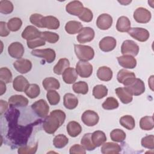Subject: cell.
Wrapping results in <instances>:
<instances>
[{"label": "cell", "instance_id": "obj_19", "mask_svg": "<svg viewBox=\"0 0 154 154\" xmlns=\"http://www.w3.org/2000/svg\"><path fill=\"white\" fill-rule=\"evenodd\" d=\"M22 37L27 41L40 37L41 32L32 25L27 26L22 32Z\"/></svg>", "mask_w": 154, "mask_h": 154}, {"label": "cell", "instance_id": "obj_15", "mask_svg": "<svg viewBox=\"0 0 154 154\" xmlns=\"http://www.w3.org/2000/svg\"><path fill=\"white\" fill-rule=\"evenodd\" d=\"M13 66L18 72L25 74L31 70L32 63L29 60L20 58L13 63Z\"/></svg>", "mask_w": 154, "mask_h": 154}, {"label": "cell", "instance_id": "obj_57", "mask_svg": "<svg viewBox=\"0 0 154 154\" xmlns=\"http://www.w3.org/2000/svg\"><path fill=\"white\" fill-rule=\"evenodd\" d=\"M0 87H1V91H0V95L2 96L4 93L6 91V85L5 83L3 82L2 81H0Z\"/></svg>", "mask_w": 154, "mask_h": 154}, {"label": "cell", "instance_id": "obj_26", "mask_svg": "<svg viewBox=\"0 0 154 154\" xmlns=\"http://www.w3.org/2000/svg\"><path fill=\"white\" fill-rule=\"evenodd\" d=\"M63 104L66 108L68 109H73L78 105V99L72 93H68L64 96Z\"/></svg>", "mask_w": 154, "mask_h": 154}, {"label": "cell", "instance_id": "obj_27", "mask_svg": "<svg viewBox=\"0 0 154 154\" xmlns=\"http://www.w3.org/2000/svg\"><path fill=\"white\" fill-rule=\"evenodd\" d=\"M134 78H135V73L126 69L120 70L117 75V79L119 82L123 84L124 85H125L131 79Z\"/></svg>", "mask_w": 154, "mask_h": 154}, {"label": "cell", "instance_id": "obj_49", "mask_svg": "<svg viewBox=\"0 0 154 154\" xmlns=\"http://www.w3.org/2000/svg\"><path fill=\"white\" fill-rule=\"evenodd\" d=\"M154 136L153 135H147L141 139V146L146 149L153 150L154 149Z\"/></svg>", "mask_w": 154, "mask_h": 154}, {"label": "cell", "instance_id": "obj_56", "mask_svg": "<svg viewBox=\"0 0 154 154\" xmlns=\"http://www.w3.org/2000/svg\"><path fill=\"white\" fill-rule=\"evenodd\" d=\"M8 103L6 101H4L3 100H0V114L2 115L3 112H4L8 108Z\"/></svg>", "mask_w": 154, "mask_h": 154}, {"label": "cell", "instance_id": "obj_45", "mask_svg": "<svg viewBox=\"0 0 154 154\" xmlns=\"http://www.w3.org/2000/svg\"><path fill=\"white\" fill-rule=\"evenodd\" d=\"M40 37L50 43H55L59 40V35L58 34L50 31L41 32Z\"/></svg>", "mask_w": 154, "mask_h": 154}, {"label": "cell", "instance_id": "obj_28", "mask_svg": "<svg viewBox=\"0 0 154 154\" xmlns=\"http://www.w3.org/2000/svg\"><path fill=\"white\" fill-rule=\"evenodd\" d=\"M97 76L100 81H109L112 78V71L107 66L100 67L97 71Z\"/></svg>", "mask_w": 154, "mask_h": 154}, {"label": "cell", "instance_id": "obj_14", "mask_svg": "<svg viewBox=\"0 0 154 154\" xmlns=\"http://www.w3.org/2000/svg\"><path fill=\"white\" fill-rule=\"evenodd\" d=\"M117 41L116 38L111 36L103 37L99 43L100 49L105 52H108L114 50L116 46Z\"/></svg>", "mask_w": 154, "mask_h": 154}, {"label": "cell", "instance_id": "obj_53", "mask_svg": "<svg viewBox=\"0 0 154 154\" xmlns=\"http://www.w3.org/2000/svg\"><path fill=\"white\" fill-rule=\"evenodd\" d=\"M26 44H27V46L29 49H34L37 47L44 46L45 45V40H43L42 38L39 37L35 39L27 41Z\"/></svg>", "mask_w": 154, "mask_h": 154}, {"label": "cell", "instance_id": "obj_40", "mask_svg": "<svg viewBox=\"0 0 154 154\" xmlns=\"http://www.w3.org/2000/svg\"><path fill=\"white\" fill-rule=\"evenodd\" d=\"M73 90L75 93L78 94H86L88 91V86L85 81H78L75 82L72 86Z\"/></svg>", "mask_w": 154, "mask_h": 154}, {"label": "cell", "instance_id": "obj_9", "mask_svg": "<svg viewBox=\"0 0 154 154\" xmlns=\"http://www.w3.org/2000/svg\"><path fill=\"white\" fill-rule=\"evenodd\" d=\"M133 17L137 22L140 23H146L150 20L152 14L150 11L147 8L138 7L134 11Z\"/></svg>", "mask_w": 154, "mask_h": 154}, {"label": "cell", "instance_id": "obj_50", "mask_svg": "<svg viewBox=\"0 0 154 154\" xmlns=\"http://www.w3.org/2000/svg\"><path fill=\"white\" fill-rule=\"evenodd\" d=\"M79 19L85 22H90L93 18V14L92 11L88 8L84 7L81 14L78 16Z\"/></svg>", "mask_w": 154, "mask_h": 154}, {"label": "cell", "instance_id": "obj_47", "mask_svg": "<svg viewBox=\"0 0 154 154\" xmlns=\"http://www.w3.org/2000/svg\"><path fill=\"white\" fill-rule=\"evenodd\" d=\"M13 4L10 1L2 0L0 1V12L4 14H8L13 12Z\"/></svg>", "mask_w": 154, "mask_h": 154}, {"label": "cell", "instance_id": "obj_3", "mask_svg": "<svg viewBox=\"0 0 154 154\" xmlns=\"http://www.w3.org/2000/svg\"><path fill=\"white\" fill-rule=\"evenodd\" d=\"M74 49L77 58L80 61H88L94 58V51L91 46L82 45H75Z\"/></svg>", "mask_w": 154, "mask_h": 154}, {"label": "cell", "instance_id": "obj_36", "mask_svg": "<svg viewBox=\"0 0 154 154\" xmlns=\"http://www.w3.org/2000/svg\"><path fill=\"white\" fill-rule=\"evenodd\" d=\"M119 122L123 128L128 130H132L135 126V122L134 117L129 115L122 116L120 119Z\"/></svg>", "mask_w": 154, "mask_h": 154}, {"label": "cell", "instance_id": "obj_21", "mask_svg": "<svg viewBox=\"0 0 154 154\" xmlns=\"http://www.w3.org/2000/svg\"><path fill=\"white\" fill-rule=\"evenodd\" d=\"M28 81L22 75L17 76L13 81V87L19 92L25 91L29 85Z\"/></svg>", "mask_w": 154, "mask_h": 154}, {"label": "cell", "instance_id": "obj_59", "mask_svg": "<svg viewBox=\"0 0 154 154\" xmlns=\"http://www.w3.org/2000/svg\"><path fill=\"white\" fill-rule=\"evenodd\" d=\"M120 4H122V5H128L129 3H131V1H118Z\"/></svg>", "mask_w": 154, "mask_h": 154}, {"label": "cell", "instance_id": "obj_11", "mask_svg": "<svg viewBox=\"0 0 154 154\" xmlns=\"http://www.w3.org/2000/svg\"><path fill=\"white\" fill-rule=\"evenodd\" d=\"M82 122L87 126L96 125L99 120V117L97 112L92 110H87L81 116Z\"/></svg>", "mask_w": 154, "mask_h": 154}, {"label": "cell", "instance_id": "obj_17", "mask_svg": "<svg viewBox=\"0 0 154 154\" xmlns=\"http://www.w3.org/2000/svg\"><path fill=\"white\" fill-rule=\"evenodd\" d=\"M84 7L82 3L79 1H73L68 3L66 6V11L70 14L78 16L82 12Z\"/></svg>", "mask_w": 154, "mask_h": 154}, {"label": "cell", "instance_id": "obj_33", "mask_svg": "<svg viewBox=\"0 0 154 154\" xmlns=\"http://www.w3.org/2000/svg\"><path fill=\"white\" fill-rule=\"evenodd\" d=\"M91 140L96 147H100L106 141L105 134L101 131H96L91 134Z\"/></svg>", "mask_w": 154, "mask_h": 154}, {"label": "cell", "instance_id": "obj_41", "mask_svg": "<svg viewBox=\"0 0 154 154\" xmlns=\"http://www.w3.org/2000/svg\"><path fill=\"white\" fill-rule=\"evenodd\" d=\"M69 143V139L63 134H58L56 135L53 140V144L57 149L64 147Z\"/></svg>", "mask_w": 154, "mask_h": 154}, {"label": "cell", "instance_id": "obj_35", "mask_svg": "<svg viewBox=\"0 0 154 154\" xmlns=\"http://www.w3.org/2000/svg\"><path fill=\"white\" fill-rule=\"evenodd\" d=\"M140 127L144 131H150L154 128L153 116H144L140 120Z\"/></svg>", "mask_w": 154, "mask_h": 154}, {"label": "cell", "instance_id": "obj_34", "mask_svg": "<svg viewBox=\"0 0 154 154\" xmlns=\"http://www.w3.org/2000/svg\"><path fill=\"white\" fill-rule=\"evenodd\" d=\"M70 61L66 58H61L54 67V72L58 75H62L64 71L69 67Z\"/></svg>", "mask_w": 154, "mask_h": 154}, {"label": "cell", "instance_id": "obj_4", "mask_svg": "<svg viewBox=\"0 0 154 154\" xmlns=\"http://www.w3.org/2000/svg\"><path fill=\"white\" fill-rule=\"evenodd\" d=\"M125 88L132 95L139 96L145 91V84L140 78H134L125 85Z\"/></svg>", "mask_w": 154, "mask_h": 154}, {"label": "cell", "instance_id": "obj_58", "mask_svg": "<svg viewBox=\"0 0 154 154\" xmlns=\"http://www.w3.org/2000/svg\"><path fill=\"white\" fill-rule=\"evenodd\" d=\"M153 76L152 75L149 78V85L151 90L153 91Z\"/></svg>", "mask_w": 154, "mask_h": 154}, {"label": "cell", "instance_id": "obj_1", "mask_svg": "<svg viewBox=\"0 0 154 154\" xmlns=\"http://www.w3.org/2000/svg\"><path fill=\"white\" fill-rule=\"evenodd\" d=\"M9 129L7 138L16 146H23L26 145L28 139L32 131V125L21 126L17 125V122L8 123Z\"/></svg>", "mask_w": 154, "mask_h": 154}, {"label": "cell", "instance_id": "obj_55", "mask_svg": "<svg viewBox=\"0 0 154 154\" xmlns=\"http://www.w3.org/2000/svg\"><path fill=\"white\" fill-rule=\"evenodd\" d=\"M10 34V30L8 28L7 23L1 21L0 22V35L1 37H7Z\"/></svg>", "mask_w": 154, "mask_h": 154}, {"label": "cell", "instance_id": "obj_46", "mask_svg": "<svg viewBox=\"0 0 154 154\" xmlns=\"http://www.w3.org/2000/svg\"><path fill=\"white\" fill-rule=\"evenodd\" d=\"M46 97L51 105H56L60 101V96L55 90H48L46 93Z\"/></svg>", "mask_w": 154, "mask_h": 154}, {"label": "cell", "instance_id": "obj_24", "mask_svg": "<svg viewBox=\"0 0 154 154\" xmlns=\"http://www.w3.org/2000/svg\"><path fill=\"white\" fill-rule=\"evenodd\" d=\"M115 92L120 101L124 104L129 103L133 99L132 95L125 87H118L116 88Z\"/></svg>", "mask_w": 154, "mask_h": 154}, {"label": "cell", "instance_id": "obj_32", "mask_svg": "<svg viewBox=\"0 0 154 154\" xmlns=\"http://www.w3.org/2000/svg\"><path fill=\"white\" fill-rule=\"evenodd\" d=\"M42 85L46 90H55L60 88V84L57 79L53 77H48L43 80Z\"/></svg>", "mask_w": 154, "mask_h": 154}, {"label": "cell", "instance_id": "obj_44", "mask_svg": "<svg viewBox=\"0 0 154 154\" xmlns=\"http://www.w3.org/2000/svg\"><path fill=\"white\" fill-rule=\"evenodd\" d=\"M102 108L106 110H111L119 107V104L117 100L113 97H109L106 99L102 105Z\"/></svg>", "mask_w": 154, "mask_h": 154}, {"label": "cell", "instance_id": "obj_31", "mask_svg": "<svg viewBox=\"0 0 154 154\" xmlns=\"http://www.w3.org/2000/svg\"><path fill=\"white\" fill-rule=\"evenodd\" d=\"M82 28V25L81 22L76 20H70L66 23L65 30L69 34H75L80 32Z\"/></svg>", "mask_w": 154, "mask_h": 154}, {"label": "cell", "instance_id": "obj_18", "mask_svg": "<svg viewBox=\"0 0 154 154\" xmlns=\"http://www.w3.org/2000/svg\"><path fill=\"white\" fill-rule=\"evenodd\" d=\"M119 65L125 69H134L137 66L136 59L129 55H123L117 58Z\"/></svg>", "mask_w": 154, "mask_h": 154}, {"label": "cell", "instance_id": "obj_8", "mask_svg": "<svg viewBox=\"0 0 154 154\" xmlns=\"http://www.w3.org/2000/svg\"><path fill=\"white\" fill-rule=\"evenodd\" d=\"M128 32L130 36L140 42L147 41L150 36L148 30L140 27L131 28Z\"/></svg>", "mask_w": 154, "mask_h": 154}, {"label": "cell", "instance_id": "obj_29", "mask_svg": "<svg viewBox=\"0 0 154 154\" xmlns=\"http://www.w3.org/2000/svg\"><path fill=\"white\" fill-rule=\"evenodd\" d=\"M68 134L72 137H76L82 132V127L80 124L75 121H71L68 123L66 126Z\"/></svg>", "mask_w": 154, "mask_h": 154}, {"label": "cell", "instance_id": "obj_25", "mask_svg": "<svg viewBox=\"0 0 154 154\" xmlns=\"http://www.w3.org/2000/svg\"><path fill=\"white\" fill-rule=\"evenodd\" d=\"M100 150L103 154H117L121 151V147L117 143L108 142L102 144Z\"/></svg>", "mask_w": 154, "mask_h": 154}, {"label": "cell", "instance_id": "obj_54", "mask_svg": "<svg viewBox=\"0 0 154 154\" xmlns=\"http://www.w3.org/2000/svg\"><path fill=\"white\" fill-rule=\"evenodd\" d=\"M69 153L70 154H73V153L85 154L86 152H85V148L82 145L75 144L73 146L70 147L69 150Z\"/></svg>", "mask_w": 154, "mask_h": 154}, {"label": "cell", "instance_id": "obj_6", "mask_svg": "<svg viewBox=\"0 0 154 154\" xmlns=\"http://www.w3.org/2000/svg\"><path fill=\"white\" fill-rule=\"evenodd\" d=\"M138 45L133 40H125L121 46V53L123 55H129L135 57L139 52Z\"/></svg>", "mask_w": 154, "mask_h": 154}, {"label": "cell", "instance_id": "obj_51", "mask_svg": "<svg viewBox=\"0 0 154 154\" xmlns=\"http://www.w3.org/2000/svg\"><path fill=\"white\" fill-rule=\"evenodd\" d=\"M38 144L36 143L32 146H22L18 149L17 152L19 154H32L35 153L37 150Z\"/></svg>", "mask_w": 154, "mask_h": 154}, {"label": "cell", "instance_id": "obj_7", "mask_svg": "<svg viewBox=\"0 0 154 154\" xmlns=\"http://www.w3.org/2000/svg\"><path fill=\"white\" fill-rule=\"evenodd\" d=\"M31 108L34 112L40 117H46L49 111V106L43 99L35 101L31 105Z\"/></svg>", "mask_w": 154, "mask_h": 154}, {"label": "cell", "instance_id": "obj_23", "mask_svg": "<svg viewBox=\"0 0 154 154\" xmlns=\"http://www.w3.org/2000/svg\"><path fill=\"white\" fill-rule=\"evenodd\" d=\"M62 78L66 84H72L75 83L78 78L76 69L73 67H68L63 73Z\"/></svg>", "mask_w": 154, "mask_h": 154}, {"label": "cell", "instance_id": "obj_13", "mask_svg": "<svg viewBox=\"0 0 154 154\" xmlns=\"http://www.w3.org/2000/svg\"><path fill=\"white\" fill-rule=\"evenodd\" d=\"M24 48L20 42H13L8 47V52L10 57L16 59H20L24 54Z\"/></svg>", "mask_w": 154, "mask_h": 154}, {"label": "cell", "instance_id": "obj_12", "mask_svg": "<svg viewBox=\"0 0 154 154\" xmlns=\"http://www.w3.org/2000/svg\"><path fill=\"white\" fill-rule=\"evenodd\" d=\"M95 33L93 28L90 27H84L79 32L76 39L79 43H85L92 41L94 37Z\"/></svg>", "mask_w": 154, "mask_h": 154}, {"label": "cell", "instance_id": "obj_52", "mask_svg": "<svg viewBox=\"0 0 154 154\" xmlns=\"http://www.w3.org/2000/svg\"><path fill=\"white\" fill-rule=\"evenodd\" d=\"M43 16L38 13H34L31 15L29 17V20L32 24L38 27V28H43L42 26V19Z\"/></svg>", "mask_w": 154, "mask_h": 154}, {"label": "cell", "instance_id": "obj_48", "mask_svg": "<svg viewBox=\"0 0 154 154\" xmlns=\"http://www.w3.org/2000/svg\"><path fill=\"white\" fill-rule=\"evenodd\" d=\"M12 73L7 67H1L0 69V79L5 83H10L12 81Z\"/></svg>", "mask_w": 154, "mask_h": 154}, {"label": "cell", "instance_id": "obj_2", "mask_svg": "<svg viewBox=\"0 0 154 154\" xmlns=\"http://www.w3.org/2000/svg\"><path fill=\"white\" fill-rule=\"evenodd\" d=\"M66 114L61 109L52 111L46 116L43 123L44 131L49 134H54L56 131L64 123Z\"/></svg>", "mask_w": 154, "mask_h": 154}, {"label": "cell", "instance_id": "obj_38", "mask_svg": "<svg viewBox=\"0 0 154 154\" xmlns=\"http://www.w3.org/2000/svg\"><path fill=\"white\" fill-rule=\"evenodd\" d=\"M26 95L31 99L36 98L40 93V88L36 84H29L24 91Z\"/></svg>", "mask_w": 154, "mask_h": 154}, {"label": "cell", "instance_id": "obj_16", "mask_svg": "<svg viewBox=\"0 0 154 154\" xmlns=\"http://www.w3.org/2000/svg\"><path fill=\"white\" fill-rule=\"evenodd\" d=\"M112 24V17L106 13L99 15L96 20V25L101 30L108 29Z\"/></svg>", "mask_w": 154, "mask_h": 154}, {"label": "cell", "instance_id": "obj_20", "mask_svg": "<svg viewBox=\"0 0 154 154\" xmlns=\"http://www.w3.org/2000/svg\"><path fill=\"white\" fill-rule=\"evenodd\" d=\"M10 107L15 108L16 106H26L28 104V99L22 95H13L8 99V102Z\"/></svg>", "mask_w": 154, "mask_h": 154}, {"label": "cell", "instance_id": "obj_37", "mask_svg": "<svg viewBox=\"0 0 154 154\" xmlns=\"http://www.w3.org/2000/svg\"><path fill=\"white\" fill-rule=\"evenodd\" d=\"M108 94V88L104 85L99 84L94 87L93 89V95L97 99L105 97Z\"/></svg>", "mask_w": 154, "mask_h": 154}, {"label": "cell", "instance_id": "obj_42", "mask_svg": "<svg viewBox=\"0 0 154 154\" xmlns=\"http://www.w3.org/2000/svg\"><path fill=\"white\" fill-rule=\"evenodd\" d=\"M110 137L113 141L122 142L126 138V134L120 129H115L110 132Z\"/></svg>", "mask_w": 154, "mask_h": 154}, {"label": "cell", "instance_id": "obj_39", "mask_svg": "<svg viewBox=\"0 0 154 154\" xmlns=\"http://www.w3.org/2000/svg\"><path fill=\"white\" fill-rule=\"evenodd\" d=\"M81 144L85 148V150L88 151L93 150L96 148L91 140V133H87L84 135V136L81 138Z\"/></svg>", "mask_w": 154, "mask_h": 154}, {"label": "cell", "instance_id": "obj_30", "mask_svg": "<svg viewBox=\"0 0 154 154\" xmlns=\"http://www.w3.org/2000/svg\"><path fill=\"white\" fill-rule=\"evenodd\" d=\"M131 28V22L126 16H120L119 17L116 23V29L120 32H128Z\"/></svg>", "mask_w": 154, "mask_h": 154}, {"label": "cell", "instance_id": "obj_22", "mask_svg": "<svg viewBox=\"0 0 154 154\" xmlns=\"http://www.w3.org/2000/svg\"><path fill=\"white\" fill-rule=\"evenodd\" d=\"M42 23L43 28L49 29H57L60 27V21L52 16H43Z\"/></svg>", "mask_w": 154, "mask_h": 154}, {"label": "cell", "instance_id": "obj_5", "mask_svg": "<svg viewBox=\"0 0 154 154\" xmlns=\"http://www.w3.org/2000/svg\"><path fill=\"white\" fill-rule=\"evenodd\" d=\"M31 54L34 56L44 59L48 63H52L54 62L56 57L55 51L51 48L34 49L31 51Z\"/></svg>", "mask_w": 154, "mask_h": 154}, {"label": "cell", "instance_id": "obj_10", "mask_svg": "<svg viewBox=\"0 0 154 154\" xmlns=\"http://www.w3.org/2000/svg\"><path fill=\"white\" fill-rule=\"evenodd\" d=\"M76 71L81 78L90 77L93 73V66L87 61H79L76 64Z\"/></svg>", "mask_w": 154, "mask_h": 154}, {"label": "cell", "instance_id": "obj_43", "mask_svg": "<svg viewBox=\"0 0 154 154\" xmlns=\"http://www.w3.org/2000/svg\"><path fill=\"white\" fill-rule=\"evenodd\" d=\"M22 25V21L19 17H13L7 23V26L10 31L12 32L17 31Z\"/></svg>", "mask_w": 154, "mask_h": 154}]
</instances>
